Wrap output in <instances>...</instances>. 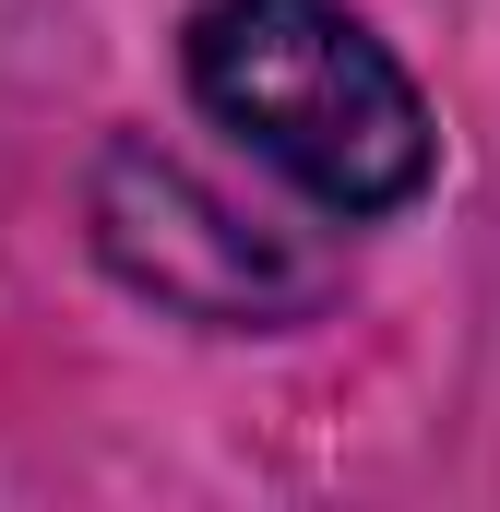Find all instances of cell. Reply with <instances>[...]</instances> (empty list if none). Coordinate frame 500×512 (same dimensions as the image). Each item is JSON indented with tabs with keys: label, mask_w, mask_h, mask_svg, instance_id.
<instances>
[{
	"label": "cell",
	"mask_w": 500,
	"mask_h": 512,
	"mask_svg": "<svg viewBox=\"0 0 500 512\" xmlns=\"http://www.w3.org/2000/svg\"><path fill=\"white\" fill-rule=\"evenodd\" d=\"M84 227H96V262L120 274L131 298L203 322V334H286L334 298V251H310L298 227L227 203L191 155L120 131L96 155V191H84Z\"/></svg>",
	"instance_id": "7a4b0ae2"
},
{
	"label": "cell",
	"mask_w": 500,
	"mask_h": 512,
	"mask_svg": "<svg viewBox=\"0 0 500 512\" xmlns=\"http://www.w3.org/2000/svg\"><path fill=\"white\" fill-rule=\"evenodd\" d=\"M179 84L227 143H250L286 191H310L346 227L417 203L441 167L417 72L346 0H203L179 24Z\"/></svg>",
	"instance_id": "6da1fadb"
}]
</instances>
